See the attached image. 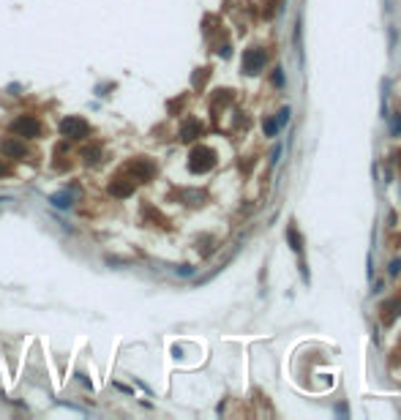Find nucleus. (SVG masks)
<instances>
[{"label": "nucleus", "mask_w": 401, "mask_h": 420, "mask_svg": "<svg viewBox=\"0 0 401 420\" xmlns=\"http://www.w3.org/2000/svg\"><path fill=\"white\" fill-rule=\"evenodd\" d=\"M11 131L17 134V137L36 139V137H41V123H38L33 115H19L17 120L11 123Z\"/></svg>", "instance_id": "obj_3"}, {"label": "nucleus", "mask_w": 401, "mask_h": 420, "mask_svg": "<svg viewBox=\"0 0 401 420\" xmlns=\"http://www.w3.org/2000/svg\"><path fill=\"white\" fill-rule=\"evenodd\" d=\"M287 237H289V243H292V249L297 251V254H300L303 251V245H300V235L295 232V227H289V232H287Z\"/></svg>", "instance_id": "obj_13"}, {"label": "nucleus", "mask_w": 401, "mask_h": 420, "mask_svg": "<svg viewBox=\"0 0 401 420\" xmlns=\"http://www.w3.org/2000/svg\"><path fill=\"white\" fill-rule=\"evenodd\" d=\"M390 131H393V137H401V115L393 117V126H390Z\"/></svg>", "instance_id": "obj_14"}, {"label": "nucleus", "mask_w": 401, "mask_h": 420, "mask_svg": "<svg viewBox=\"0 0 401 420\" xmlns=\"http://www.w3.org/2000/svg\"><path fill=\"white\" fill-rule=\"evenodd\" d=\"M0 153H3L6 158H17V161H25V158L30 156L28 147H25V142H19V139H14V137L0 139Z\"/></svg>", "instance_id": "obj_6"}, {"label": "nucleus", "mask_w": 401, "mask_h": 420, "mask_svg": "<svg viewBox=\"0 0 401 420\" xmlns=\"http://www.w3.org/2000/svg\"><path fill=\"white\" fill-rule=\"evenodd\" d=\"M279 156H281V147H276V150H273V153H270V161L276 164V161H279Z\"/></svg>", "instance_id": "obj_20"}, {"label": "nucleus", "mask_w": 401, "mask_h": 420, "mask_svg": "<svg viewBox=\"0 0 401 420\" xmlns=\"http://www.w3.org/2000/svg\"><path fill=\"white\" fill-rule=\"evenodd\" d=\"M134 188H137V183H134L131 178H115L112 183H109V194L117 196V200H126V196L134 194Z\"/></svg>", "instance_id": "obj_7"}, {"label": "nucleus", "mask_w": 401, "mask_h": 420, "mask_svg": "<svg viewBox=\"0 0 401 420\" xmlns=\"http://www.w3.org/2000/svg\"><path fill=\"white\" fill-rule=\"evenodd\" d=\"M126 169H129V175H131L134 183H147V180L156 175V164L147 161V158H134Z\"/></svg>", "instance_id": "obj_4"}, {"label": "nucleus", "mask_w": 401, "mask_h": 420, "mask_svg": "<svg viewBox=\"0 0 401 420\" xmlns=\"http://www.w3.org/2000/svg\"><path fill=\"white\" fill-rule=\"evenodd\" d=\"M77 379H80V382H82L85 387H90V390H93V382H90V379L85 377V374H77Z\"/></svg>", "instance_id": "obj_18"}, {"label": "nucleus", "mask_w": 401, "mask_h": 420, "mask_svg": "<svg viewBox=\"0 0 401 420\" xmlns=\"http://www.w3.org/2000/svg\"><path fill=\"white\" fill-rule=\"evenodd\" d=\"M90 134V123L85 117H77V115H68L60 120V137L66 139H85Z\"/></svg>", "instance_id": "obj_2"}, {"label": "nucleus", "mask_w": 401, "mask_h": 420, "mask_svg": "<svg viewBox=\"0 0 401 420\" xmlns=\"http://www.w3.org/2000/svg\"><path fill=\"white\" fill-rule=\"evenodd\" d=\"M287 123H289V107H284V109H281V112H279V126H281V129H284Z\"/></svg>", "instance_id": "obj_15"}, {"label": "nucleus", "mask_w": 401, "mask_h": 420, "mask_svg": "<svg viewBox=\"0 0 401 420\" xmlns=\"http://www.w3.org/2000/svg\"><path fill=\"white\" fill-rule=\"evenodd\" d=\"M398 270H401V262H398V259H396V262H393V265H390V273H393V276H396Z\"/></svg>", "instance_id": "obj_21"}, {"label": "nucleus", "mask_w": 401, "mask_h": 420, "mask_svg": "<svg viewBox=\"0 0 401 420\" xmlns=\"http://www.w3.org/2000/svg\"><path fill=\"white\" fill-rule=\"evenodd\" d=\"M6 175H11V169H9V166H6L3 161H0V178H6Z\"/></svg>", "instance_id": "obj_19"}, {"label": "nucleus", "mask_w": 401, "mask_h": 420, "mask_svg": "<svg viewBox=\"0 0 401 420\" xmlns=\"http://www.w3.org/2000/svg\"><path fill=\"white\" fill-rule=\"evenodd\" d=\"M49 205H52V208H58V210H68V208L74 205V196L68 194V191L52 194V196H49Z\"/></svg>", "instance_id": "obj_9"}, {"label": "nucleus", "mask_w": 401, "mask_h": 420, "mask_svg": "<svg viewBox=\"0 0 401 420\" xmlns=\"http://www.w3.org/2000/svg\"><path fill=\"white\" fill-rule=\"evenodd\" d=\"M267 63V52L265 50H246L243 55V71L246 74H259Z\"/></svg>", "instance_id": "obj_5"}, {"label": "nucleus", "mask_w": 401, "mask_h": 420, "mask_svg": "<svg viewBox=\"0 0 401 420\" xmlns=\"http://www.w3.org/2000/svg\"><path fill=\"white\" fill-rule=\"evenodd\" d=\"M199 134H202V123L191 117V120H186L183 129H180V139H183V142H194Z\"/></svg>", "instance_id": "obj_8"}, {"label": "nucleus", "mask_w": 401, "mask_h": 420, "mask_svg": "<svg viewBox=\"0 0 401 420\" xmlns=\"http://www.w3.org/2000/svg\"><path fill=\"white\" fill-rule=\"evenodd\" d=\"M11 200H14L11 194H0V205H3V202H11Z\"/></svg>", "instance_id": "obj_22"}, {"label": "nucleus", "mask_w": 401, "mask_h": 420, "mask_svg": "<svg viewBox=\"0 0 401 420\" xmlns=\"http://www.w3.org/2000/svg\"><path fill=\"white\" fill-rule=\"evenodd\" d=\"M262 129H265V137H276V134L281 131V126H279V120H273V117H267V120L262 123Z\"/></svg>", "instance_id": "obj_12"}, {"label": "nucleus", "mask_w": 401, "mask_h": 420, "mask_svg": "<svg viewBox=\"0 0 401 420\" xmlns=\"http://www.w3.org/2000/svg\"><path fill=\"white\" fill-rule=\"evenodd\" d=\"M178 273H180V276H191V273H194V267H191V265H180V267H178Z\"/></svg>", "instance_id": "obj_17"}, {"label": "nucleus", "mask_w": 401, "mask_h": 420, "mask_svg": "<svg viewBox=\"0 0 401 420\" xmlns=\"http://www.w3.org/2000/svg\"><path fill=\"white\" fill-rule=\"evenodd\" d=\"M273 82H276L279 88H284V74H281V68H276V71H273Z\"/></svg>", "instance_id": "obj_16"}, {"label": "nucleus", "mask_w": 401, "mask_h": 420, "mask_svg": "<svg viewBox=\"0 0 401 420\" xmlns=\"http://www.w3.org/2000/svg\"><path fill=\"white\" fill-rule=\"evenodd\" d=\"M82 161L88 164V166L98 164V161H101V147H98V145H93V147H85V150H82Z\"/></svg>", "instance_id": "obj_11"}, {"label": "nucleus", "mask_w": 401, "mask_h": 420, "mask_svg": "<svg viewBox=\"0 0 401 420\" xmlns=\"http://www.w3.org/2000/svg\"><path fill=\"white\" fill-rule=\"evenodd\" d=\"M216 166V150H210L205 145L194 147L191 153H188V169L194 172V175H205V172H210Z\"/></svg>", "instance_id": "obj_1"}, {"label": "nucleus", "mask_w": 401, "mask_h": 420, "mask_svg": "<svg viewBox=\"0 0 401 420\" xmlns=\"http://www.w3.org/2000/svg\"><path fill=\"white\" fill-rule=\"evenodd\" d=\"M398 314H401V300H390L388 306H382V319L385 322H393Z\"/></svg>", "instance_id": "obj_10"}]
</instances>
